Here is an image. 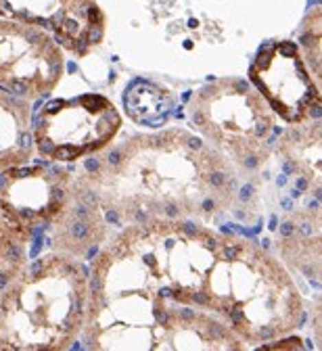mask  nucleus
Segmentation results:
<instances>
[{
  "instance_id": "1",
  "label": "nucleus",
  "mask_w": 322,
  "mask_h": 351,
  "mask_svg": "<svg viewBox=\"0 0 322 351\" xmlns=\"http://www.w3.org/2000/svg\"><path fill=\"white\" fill-rule=\"evenodd\" d=\"M222 232L199 222L122 226L90 274L88 349L243 351L249 349L207 312V282Z\"/></svg>"
},
{
  "instance_id": "2",
  "label": "nucleus",
  "mask_w": 322,
  "mask_h": 351,
  "mask_svg": "<svg viewBox=\"0 0 322 351\" xmlns=\"http://www.w3.org/2000/svg\"><path fill=\"white\" fill-rule=\"evenodd\" d=\"M78 173L105 219L209 224L237 197L235 165L187 128L136 134L90 157Z\"/></svg>"
},
{
  "instance_id": "3",
  "label": "nucleus",
  "mask_w": 322,
  "mask_h": 351,
  "mask_svg": "<svg viewBox=\"0 0 322 351\" xmlns=\"http://www.w3.org/2000/svg\"><path fill=\"white\" fill-rule=\"evenodd\" d=\"M207 312L249 349L301 328L306 307L287 266L251 239L222 232L207 282Z\"/></svg>"
},
{
  "instance_id": "4",
  "label": "nucleus",
  "mask_w": 322,
  "mask_h": 351,
  "mask_svg": "<svg viewBox=\"0 0 322 351\" xmlns=\"http://www.w3.org/2000/svg\"><path fill=\"white\" fill-rule=\"evenodd\" d=\"M88 310L84 261L46 251L0 291V351H67L84 335Z\"/></svg>"
},
{
  "instance_id": "5",
  "label": "nucleus",
  "mask_w": 322,
  "mask_h": 351,
  "mask_svg": "<svg viewBox=\"0 0 322 351\" xmlns=\"http://www.w3.org/2000/svg\"><path fill=\"white\" fill-rule=\"evenodd\" d=\"M189 121L197 134L230 163L262 167L274 153L281 119L262 93L241 77H220L191 95Z\"/></svg>"
},
{
  "instance_id": "6",
  "label": "nucleus",
  "mask_w": 322,
  "mask_h": 351,
  "mask_svg": "<svg viewBox=\"0 0 322 351\" xmlns=\"http://www.w3.org/2000/svg\"><path fill=\"white\" fill-rule=\"evenodd\" d=\"M119 130L122 115L113 101L86 93L44 103L32 125V136L40 159L69 165L105 151Z\"/></svg>"
},
{
  "instance_id": "7",
  "label": "nucleus",
  "mask_w": 322,
  "mask_h": 351,
  "mask_svg": "<svg viewBox=\"0 0 322 351\" xmlns=\"http://www.w3.org/2000/svg\"><path fill=\"white\" fill-rule=\"evenodd\" d=\"M82 197L78 173L61 163H38L0 171V203L34 237L49 234Z\"/></svg>"
},
{
  "instance_id": "8",
  "label": "nucleus",
  "mask_w": 322,
  "mask_h": 351,
  "mask_svg": "<svg viewBox=\"0 0 322 351\" xmlns=\"http://www.w3.org/2000/svg\"><path fill=\"white\" fill-rule=\"evenodd\" d=\"M65 75L61 44L42 27L0 19V88L19 99L51 95Z\"/></svg>"
},
{
  "instance_id": "9",
  "label": "nucleus",
  "mask_w": 322,
  "mask_h": 351,
  "mask_svg": "<svg viewBox=\"0 0 322 351\" xmlns=\"http://www.w3.org/2000/svg\"><path fill=\"white\" fill-rule=\"evenodd\" d=\"M249 82L287 125L320 119L322 95L295 42H268L249 67Z\"/></svg>"
},
{
  "instance_id": "10",
  "label": "nucleus",
  "mask_w": 322,
  "mask_h": 351,
  "mask_svg": "<svg viewBox=\"0 0 322 351\" xmlns=\"http://www.w3.org/2000/svg\"><path fill=\"white\" fill-rule=\"evenodd\" d=\"M0 15L42 27L76 57L90 55L105 38L97 0H0Z\"/></svg>"
},
{
  "instance_id": "11",
  "label": "nucleus",
  "mask_w": 322,
  "mask_h": 351,
  "mask_svg": "<svg viewBox=\"0 0 322 351\" xmlns=\"http://www.w3.org/2000/svg\"><path fill=\"white\" fill-rule=\"evenodd\" d=\"M32 101L0 88V171L25 165L34 159Z\"/></svg>"
},
{
  "instance_id": "12",
  "label": "nucleus",
  "mask_w": 322,
  "mask_h": 351,
  "mask_svg": "<svg viewBox=\"0 0 322 351\" xmlns=\"http://www.w3.org/2000/svg\"><path fill=\"white\" fill-rule=\"evenodd\" d=\"M274 151H279L299 184L320 191V119L289 125L279 134Z\"/></svg>"
},
{
  "instance_id": "13",
  "label": "nucleus",
  "mask_w": 322,
  "mask_h": 351,
  "mask_svg": "<svg viewBox=\"0 0 322 351\" xmlns=\"http://www.w3.org/2000/svg\"><path fill=\"white\" fill-rule=\"evenodd\" d=\"M279 251L308 278H320V211L299 213L283 224Z\"/></svg>"
},
{
  "instance_id": "14",
  "label": "nucleus",
  "mask_w": 322,
  "mask_h": 351,
  "mask_svg": "<svg viewBox=\"0 0 322 351\" xmlns=\"http://www.w3.org/2000/svg\"><path fill=\"white\" fill-rule=\"evenodd\" d=\"M34 234L0 203V291H3L32 259Z\"/></svg>"
},
{
  "instance_id": "15",
  "label": "nucleus",
  "mask_w": 322,
  "mask_h": 351,
  "mask_svg": "<svg viewBox=\"0 0 322 351\" xmlns=\"http://www.w3.org/2000/svg\"><path fill=\"white\" fill-rule=\"evenodd\" d=\"M124 103H126L128 115L134 121L147 123V125H157L165 121L168 111L172 107V99L168 97V93L147 82L132 84L126 90Z\"/></svg>"
},
{
  "instance_id": "16",
  "label": "nucleus",
  "mask_w": 322,
  "mask_h": 351,
  "mask_svg": "<svg viewBox=\"0 0 322 351\" xmlns=\"http://www.w3.org/2000/svg\"><path fill=\"white\" fill-rule=\"evenodd\" d=\"M320 9L316 7L306 23H303V32H301V38H299V44H297V49L306 61V65L310 67L314 80L320 84L322 80V53H320Z\"/></svg>"
}]
</instances>
